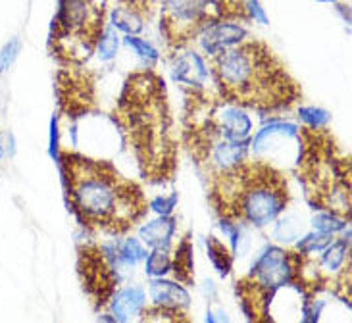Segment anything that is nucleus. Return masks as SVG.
Instances as JSON below:
<instances>
[{"mask_svg": "<svg viewBox=\"0 0 352 323\" xmlns=\"http://www.w3.org/2000/svg\"><path fill=\"white\" fill-rule=\"evenodd\" d=\"M206 252H208L210 262H212L214 269L218 271V276L221 279H228L233 271V258H235L231 254V250L218 237L212 235V237L206 238Z\"/></svg>", "mask_w": 352, "mask_h": 323, "instance_id": "nucleus-19", "label": "nucleus"}, {"mask_svg": "<svg viewBox=\"0 0 352 323\" xmlns=\"http://www.w3.org/2000/svg\"><path fill=\"white\" fill-rule=\"evenodd\" d=\"M289 190L281 171L264 160L247 162L237 170V194L231 219L264 229L287 208Z\"/></svg>", "mask_w": 352, "mask_h": 323, "instance_id": "nucleus-3", "label": "nucleus"}, {"mask_svg": "<svg viewBox=\"0 0 352 323\" xmlns=\"http://www.w3.org/2000/svg\"><path fill=\"white\" fill-rule=\"evenodd\" d=\"M298 137H300V127L298 125L293 124V122H287V120L274 118L250 137V144H248L250 156L254 160H260L262 154L266 153L276 141H279V139H298Z\"/></svg>", "mask_w": 352, "mask_h": 323, "instance_id": "nucleus-14", "label": "nucleus"}, {"mask_svg": "<svg viewBox=\"0 0 352 323\" xmlns=\"http://www.w3.org/2000/svg\"><path fill=\"white\" fill-rule=\"evenodd\" d=\"M79 267H81L83 287L87 289V293L93 296L98 304L108 302L110 295L114 293V285L120 283V279L112 271V267L108 266V262L102 258V254L98 252V248L83 250Z\"/></svg>", "mask_w": 352, "mask_h": 323, "instance_id": "nucleus-9", "label": "nucleus"}, {"mask_svg": "<svg viewBox=\"0 0 352 323\" xmlns=\"http://www.w3.org/2000/svg\"><path fill=\"white\" fill-rule=\"evenodd\" d=\"M106 0H58L48 47L62 60L83 62L104 29Z\"/></svg>", "mask_w": 352, "mask_h": 323, "instance_id": "nucleus-4", "label": "nucleus"}, {"mask_svg": "<svg viewBox=\"0 0 352 323\" xmlns=\"http://www.w3.org/2000/svg\"><path fill=\"white\" fill-rule=\"evenodd\" d=\"M296 115L308 131H325L331 124V112L320 106H298Z\"/></svg>", "mask_w": 352, "mask_h": 323, "instance_id": "nucleus-23", "label": "nucleus"}, {"mask_svg": "<svg viewBox=\"0 0 352 323\" xmlns=\"http://www.w3.org/2000/svg\"><path fill=\"white\" fill-rule=\"evenodd\" d=\"M122 4H125V6H131V8L139 10V12H146V10L153 8V4L156 2V0H120Z\"/></svg>", "mask_w": 352, "mask_h": 323, "instance_id": "nucleus-32", "label": "nucleus"}, {"mask_svg": "<svg viewBox=\"0 0 352 323\" xmlns=\"http://www.w3.org/2000/svg\"><path fill=\"white\" fill-rule=\"evenodd\" d=\"M177 202H179L177 192H172V194H160V197H154V199L148 202V208L153 210L156 216H173V210L177 208Z\"/></svg>", "mask_w": 352, "mask_h": 323, "instance_id": "nucleus-29", "label": "nucleus"}, {"mask_svg": "<svg viewBox=\"0 0 352 323\" xmlns=\"http://www.w3.org/2000/svg\"><path fill=\"white\" fill-rule=\"evenodd\" d=\"M4 148H6L8 158H14V156H16V153H18V146H16V137H14V133L6 135V143H4Z\"/></svg>", "mask_w": 352, "mask_h": 323, "instance_id": "nucleus-33", "label": "nucleus"}, {"mask_svg": "<svg viewBox=\"0 0 352 323\" xmlns=\"http://www.w3.org/2000/svg\"><path fill=\"white\" fill-rule=\"evenodd\" d=\"M210 64L226 102L277 112L289 110L300 96L295 79L262 41H245Z\"/></svg>", "mask_w": 352, "mask_h": 323, "instance_id": "nucleus-2", "label": "nucleus"}, {"mask_svg": "<svg viewBox=\"0 0 352 323\" xmlns=\"http://www.w3.org/2000/svg\"><path fill=\"white\" fill-rule=\"evenodd\" d=\"M177 233V219L173 216H156L139 227V241L144 247L170 250Z\"/></svg>", "mask_w": 352, "mask_h": 323, "instance_id": "nucleus-15", "label": "nucleus"}, {"mask_svg": "<svg viewBox=\"0 0 352 323\" xmlns=\"http://www.w3.org/2000/svg\"><path fill=\"white\" fill-rule=\"evenodd\" d=\"M337 4V10H339V14L343 16V19L346 23H351L352 18H351V6L349 4H339V2H335Z\"/></svg>", "mask_w": 352, "mask_h": 323, "instance_id": "nucleus-35", "label": "nucleus"}, {"mask_svg": "<svg viewBox=\"0 0 352 323\" xmlns=\"http://www.w3.org/2000/svg\"><path fill=\"white\" fill-rule=\"evenodd\" d=\"M19 52H21V41L18 37L8 38V43L2 45V48H0V76L6 74L10 67L14 66Z\"/></svg>", "mask_w": 352, "mask_h": 323, "instance_id": "nucleus-28", "label": "nucleus"}, {"mask_svg": "<svg viewBox=\"0 0 352 323\" xmlns=\"http://www.w3.org/2000/svg\"><path fill=\"white\" fill-rule=\"evenodd\" d=\"M300 256L279 245H267L250 267L248 281L262 291H276L279 287L296 283V269Z\"/></svg>", "mask_w": 352, "mask_h": 323, "instance_id": "nucleus-6", "label": "nucleus"}, {"mask_svg": "<svg viewBox=\"0 0 352 323\" xmlns=\"http://www.w3.org/2000/svg\"><path fill=\"white\" fill-rule=\"evenodd\" d=\"M110 25L116 31H122L125 35H139L144 29V14L139 10L120 4L118 8L112 10V21Z\"/></svg>", "mask_w": 352, "mask_h": 323, "instance_id": "nucleus-17", "label": "nucleus"}, {"mask_svg": "<svg viewBox=\"0 0 352 323\" xmlns=\"http://www.w3.org/2000/svg\"><path fill=\"white\" fill-rule=\"evenodd\" d=\"M202 293L204 296H208V300H214L218 296V289H216V283L212 279H206L204 281V287H202Z\"/></svg>", "mask_w": 352, "mask_h": 323, "instance_id": "nucleus-34", "label": "nucleus"}, {"mask_svg": "<svg viewBox=\"0 0 352 323\" xmlns=\"http://www.w3.org/2000/svg\"><path fill=\"white\" fill-rule=\"evenodd\" d=\"M204 322L216 323V315H214V310H212V308H208V310H206V318H204Z\"/></svg>", "mask_w": 352, "mask_h": 323, "instance_id": "nucleus-39", "label": "nucleus"}, {"mask_svg": "<svg viewBox=\"0 0 352 323\" xmlns=\"http://www.w3.org/2000/svg\"><path fill=\"white\" fill-rule=\"evenodd\" d=\"M139 323H190L185 312H172V310H160L151 308L141 315Z\"/></svg>", "mask_w": 352, "mask_h": 323, "instance_id": "nucleus-27", "label": "nucleus"}, {"mask_svg": "<svg viewBox=\"0 0 352 323\" xmlns=\"http://www.w3.org/2000/svg\"><path fill=\"white\" fill-rule=\"evenodd\" d=\"M202 125H206L212 133H216L219 139L226 141H250L254 129L247 110L243 106L226 100L210 108L208 118Z\"/></svg>", "mask_w": 352, "mask_h": 323, "instance_id": "nucleus-8", "label": "nucleus"}, {"mask_svg": "<svg viewBox=\"0 0 352 323\" xmlns=\"http://www.w3.org/2000/svg\"><path fill=\"white\" fill-rule=\"evenodd\" d=\"M4 156H6V148H4V139H2V131H0V166L4 162Z\"/></svg>", "mask_w": 352, "mask_h": 323, "instance_id": "nucleus-38", "label": "nucleus"}, {"mask_svg": "<svg viewBox=\"0 0 352 323\" xmlns=\"http://www.w3.org/2000/svg\"><path fill=\"white\" fill-rule=\"evenodd\" d=\"M56 164L69 206L81 223L122 233L143 218V190L118 175L112 164L76 153H60Z\"/></svg>", "mask_w": 352, "mask_h": 323, "instance_id": "nucleus-1", "label": "nucleus"}, {"mask_svg": "<svg viewBox=\"0 0 352 323\" xmlns=\"http://www.w3.org/2000/svg\"><path fill=\"white\" fill-rule=\"evenodd\" d=\"M125 47H129L137 56L143 60L148 67L156 66V62L160 60V52L154 47L153 43H148L146 38L139 37V35H125L124 38Z\"/></svg>", "mask_w": 352, "mask_h": 323, "instance_id": "nucleus-25", "label": "nucleus"}, {"mask_svg": "<svg viewBox=\"0 0 352 323\" xmlns=\"http://www.w3.org/2000/svg\"><path fill=\"white\" fill-rule=\"evenodd\" d=\"M351 227L343 231V237L333 238L329 247L320 252V258L314 264L320 271V276H349V260H351Z\"/></svg>", "mask_w": 352, "mask_h": 323, "instance_id": "nucleus-13", "label": "nucleus"}, {"mask_svg": "<svg viewBox=\"0 0 352 323\" xmlns=\"http://www.w3.org/2000/svg\"><path fill=\"white\" fill-rule=\"evenodd\" d=\"M219 229L221 233L229 238V250L233 256L241 252V241H243V223L237 219L221 218L219 219Z\"/></svg>", "mask_w": 352, "mask_h": 323, "instance_id": "nucleus-26", "label": "nucleus"}, {"mask_svg": "<svg viewBox=\"0 0 352 323\" xmlns=\"http://www.w3.org/2000/svg\"><path fill=\"white\" fill-rule=\"evenodd\" d=\"M173 81L190 89H204L210 79L214 81L212 66L206 64V58L197 50H189L175 58L172 67Z\"/></svg>", "mask_w": 352, "mask_h": 323, "instance_id": "nucleus-11", "label": "nucleus"}, {"mask_svg": "<svg viewBox=\"0 0 352 323\" xmlns=\"http://www.w3.org/2000/svg\"><path fill=\"white\" fill-rule=\"evenodd\" d=\"M333 238L335 237H331V235H325V233H320V231L312 229V231H308L298 238L293 247H295V252L298 256L310 258L312 254H320L322 250H325L333 243Z\"/></svg>", "mask_w": 352, "mask_h": 323, "instance_id": "nucleus-20", "label": "nucleus"}, {"mask_svg": "<svg viewBox=\"0 0 352 323\" xmlns=\"http://www.w3.org/2000/svg\"><path fill=\"white\" fill-rule=\"evenodd\" d=\"M272 237L277 245H295L298 238L302 237V219L295 214H281L274 221Z\"/></svg>", "mask_w": 352, "mask_h": 323, "instance_id": "nucleus-18", "label": "nucleus"}, {"mask_svg": "<svg viewBox=\"0 0 352 323\" xmlns=\"http://www.w3.org/2000/svg\"><path fill=\"white\" fill-rule=\"evenodd\" d=\"M243 10H245V18L250 19V21L260 23V25H267V23H270L266 8L262 6L260 0H245V2H243Z\"/></svg>", "mask_w": 352, "mask_h": 323, "instance_id": "nucleus-31", "label": "nucleus"}, {"mask_svg": "<svg viewBox=\"0 0 352 323\" xmlns=\"http://www.w3.org/2000/svg\"><path fill=\"white\" fill-rule=\"evenodd\" d=\"M214 315H216V323H231V318H229V314L223 308L214 310Z\"/></svg>", "mask_w": 352, "mask_h": 323, "instance_id": "nucleus-36", "label": "nucleus"}, {"mask_svg": "<svg viewBox=\"0 0 352 323\" xmlns=\"http://www.w3.org/2000/svg\"><path fill=\"white\" fill-rule=\"evenodd\" d=\"M144 274L151 279H160V277L170 276L172 274V254H170V250H164V248L148 250V254L144 258Z\"/></svg>", "mask_w": 352, "mask_h": 323, "instance_id": "nucleus-22", "label": "nucleus"}, {"mask_svg": "<svg viewBox=\"0 0 352 323\" xmlns=\"http://www.w3.org/2000/svg\"><path fill=\"white\" fill-rule=\"evenodd\" d=\"M60 120L58 114H52L50 124H48V156L54 162L60 158Z\"/></svg>", "mask_w": 352, "mask_h": 323, "instance_id": "nucleus-30", "label": "nucleus"}, {"mask_svg": "<svg viewBox=\"0 0 352 323\" xmlns=\"http://www.w3.org/2000/svg\"><path fill=\"white\" fill-rule=\"evenodd\" d=\"M318 2H337V0H318Z\"/></svg>", "mask_w": 352, "mask_h": 323, "instance_id": "nucleus-40", "label": "nucleus"}, {"mask_svg": "<svg viewBox=\"0 0 352 323\" xmlns=\"http://www.w3.org/2000/svg\"><path fill=\"white\" fill-rule=\"evenodd\" d=\"M148 298L153 302V308H160V310L185 312L190 306V295L187 287L181 285L179 281H172L166 277L148 281Z\"/></svg>", "mask_w": 352, "mask_h": 323, "instance_id": "nucleus-12", "label": "nucleus"}, {"mask_svg": "<svg viewBox=\"0 0 352 323\" xmlns=\"http://www.w3.org/2000/svg\"><path fill=\"white\" fill-rule=\"evenodd\" d=\"M98 323H118L114 320V315L110 312H104V314H98Z\"/></svg>", "mask_w": 352, "mask_h": 323, "instance_id": "nucleus-37", "label": "nucleus"}, {"mask_svg": "<svg viewBox=\"0 0 352 323\" xmlns=\"http://www.w3.org/2000/svg\"><path fill=\"white\" fill-rule=\"evenodd\" d=\"M192 41L199 45L202 56L214 60L248 41V29L237 19H218L200 27Z\"/></svg>", "mask_w": 352, "mask_h": 323, "instance_id": "nucleus-7", "label": "nucleus"}, {"mask_svg": "<svg viewBox=\"0 0 352 323\" xmlns=\"http://www.w3.org/2000/svg\"><path fill=\"white\" fill-rule=\"evenodd\" d=\"M108 310L118 323H135L146 310V291L141 285L122 287L108 298Z\"/></svg>", "mask_w": 352, "mask_h": 323, "instance_id": "nucleus-10", "label": "nucleus"}, {"mask_svg": "<svg viewBox=\"0 0 352 323\" xmlns=\"http://www.w3.org/2000/svg\"><path fill=\"white\" fill-rule=\"evenodd\" d=\"M118 50H120V37H118V31H116L112 25L102 29L100 37L96 41L95 52L100 62H112L116 56H118Z\"/></svg>", "mask_w": 352, "mask_h": 323, "instance_id": "nucleus-24", "label": "nucleus"}, {"mask_svg": "<svg viewBox=\"0 0 352 323\" xmlns=\"http://www.w3.org/2000/svg\"><path fill=\"white\" fill-rule=\"evenodd\" d=\"M189 237L181 238L172 254V276L181 285H192L195 281V256Z\"/></svg>", "mask_w": 352, "mask_h": 323, "instance_id": "nucleus-16", "label": "nucleus"}, {"mask_svg": "<svg viewBox=\"0 0 352 323\" xmlns=\"http://www.w3.org/2000/svg\"><path fill=\"white\" fill-rule=\"evenodd\" d=\"M160 31L172 48H183L210 21L245 18L241 0H156Z\"/></svg>", "mask_w": 352, "mask_h": 323, "instance_id": "nucleus-5", "label": "nucleus"}, {"mask_svg": "<svg viewBox=\"0 0 352 323\" xmlns=\"http://www.w3.org/2000/svg\"><path fill=\"white\" fill-rule=\"evenodd\" d=\"M346 227H349V218H344L337 212H331V210H320L312 218V229L325 233V235H331V237L343 233Z\"/></svg>", "mask_w": 352, "mask_h": 323, "instance_id": "nucleus-21", "label": "nucleus"}]
</instances>
